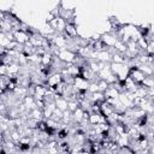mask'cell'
<instances>
[{
    "label": "cell",
    "mask_w": 154,
    "mask_h": 154,
    "mask_svg": "<svg viewBox=\"0 0 154 154\" xmlns=\"http://www.w3.org/2000/svg\"><path fill=\"white\" fill-rule=\"evenodd\" d=\"M1 22H2V19H0V24H1Z\"/></svg>",
    "instance_id": "7a4b0ae2"
},
{
    "label": "cell",
    "mask_w": 154,
    "mask_h": 154,
    "mask_svg": "<svg viewBox=\"0 0 154 154\" xmlns=\"http://www.w3.org/2000/svg\"><path fill=\"white\" fill-rule=\"evenodd\" d=\"M13 37H14V41H17L20 45H25L29 41V35L22 29L13 31Z\"/></svg>",
    "instance_id": "6da1fadb"
}]
</instances>
